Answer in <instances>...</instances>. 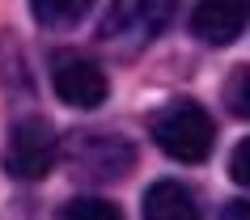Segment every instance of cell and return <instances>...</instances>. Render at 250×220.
I'll list each match as a JSON object with an SVG mask.
<instances>
[{"instance_id":"6da1fadb","label":"cell","mask_w":250,"mask_h":220,"mask_svg":"<svg viewBox=\"0 0 250 220\" xmlns=\"http://www.w3.org/2000/svg\"><path fill=\"white\" fill-rule=\"evenodd\" d=\"M178 0H110L102 26H98V42L110 47L115 55H136L170 26Z\"/></svg>"},{"instance_id":"7a4b0ae2","label":"cell","mask_w":250,"mask_h":220,"mask_svg":"<svg viewBox=\"0 0 250 220\" xmlns=\"http://www.w3.org/2000/svg\"><path fill=\"white\" fill-rule=\"evenodd\" d=\"M153 140L166 157L174 161H204L212 153V140H216V123L212 115L204 110L199 102H170L161 106L157 115H153Z\"/></svg>"},{"instance_id":"3957f363","label":"cell","mask_w":250,"mask_h":220,"mask_svg":"<svg viewBox=\"0 0 250 220\" xmlns=\"http://www.w3.org/2000/svg\"><path fill=\"white\" fill-rule=\"evenodd\" d=\"M64 161L72 165V174H85L93 182H115L123 174H132L136 148L123 136H115V131L89 127V131H68Z\"/></svg>"},{"instance_id":"277c9868","label":"cell","mask_w":250,"mask_h":220,"mask_svg":"<svg viewBox=\"0 0 250 220\" xmlns=\"http://www.w3.org/2000/svg\"><path fill=\"white\" fill-rule=\"evenodd\" d=\"M55 153H60V140H55V127L42 115H26L9 127V144H4V169L21 182H39L47 178Z\"/></svg>"},{"instance_id":"5b68a950","label":"cell","mask_w":250,"mask_h":220,"mask_svg":"<svg viewBox=\"0 0 250 220\" xmlns=\"http://www.w3.org/2000/svg\"><path fill=\"white\" fill-rule=\"evenodd\" d=\"M55 93H60V102L77 106V110H93V106L106 102V93H110V80L98 64H93L89 55H77V51H64L55 55Z\"/></svg>"},{"instance_id":"8992f818","label":"cell","mask_w":250,"mask_h":220,"mask_svg":"<svg viewBox=\"0 0 250 220\" xmlns=\"http://www.w3.org/2000/svg\"><path fill=\"white\" fill-rule=\"evenodd\" d=\"M246 30V0H199L191 13V34L208 47H229Z\"/></svg>"},{"instance_id":"52a82bcc","label":"cell","mask_w":250,"mask_h":220,"mask_svg":"<svg viewBox=\"0 0 250 220\" xmlns=\"http://www.w3.org/2000/svg\"><path fill=\"white\" fill-rule=\"evenodd\" d=\"M140 216L145 220H199V203H195V195L187 191L183 182L161 178V182H153L145 191Z\"/></svg>"},{"instance_id":"ba28073f","label":"cell","mask_w":250,"mask_h":220,"mask_svg":"<svg viewBox=\"0 0 250 220\" xmlns=\"http://www.w3.org/2000/svg\"><path fill=\"white\" fill-rule=\"evenodd\" d=\"M89 4H93V0H30V13H34L39 26L64 30V26H77Z\"/></svg>"},{"instance_id":"9c48e42d","label":"cell","mask_w":250,"mask_h":220,"mask_svg":"<svg viewBox=\"0 0 250 220\" xmlns=\"http://www.w3.org/2000/svg\"><path fill=\"white\" fill-rule=\"evenodd\" d=\"M60 220H123V212H119V203H110V199L81 195V199H72V203H64Z\"/></svg>"},{"instance_id":"30bf717a","label":"cell","mask_w":250,"mask_h":220,"mask_svg":"<svg viewBox=\"0 0 250 220\" xmlns=\"http://www.w3.org/2000/svg\"><path fill=\"white\" fill-rule=\"evenodd\" d=\"M246 85H250V72H246V68H237V77H233V89H229V93H233L229 110H233L237 119H246V115H250V98H246Z\"/></svg>"},{"instance_id":"8fae6325","label":"cell","mask_w":250,"mask_h":220,"mask_svg":"<svg viewBox=\"0 0 250 220\" xmlns=\"http://www.w3.org/2000/svg\"><path fill=\"white\" fill-rule=\"evenodd\" d=\"M233 182H237V186H246V182H250V140H242L233 148Z\"/></svg>"},{"instance_id":"7c38bea8","label":"cell","mask_w":250,"mask_h":220,"mask_svg":"<svg viewBox=\"0 0 250 220\" xmlns=\"http://www.w3.org/2000/svg\"><path fill=\"white\" fill-rule=\"evenodd\" d=\"M221 220H250V203L246 199H229L221 207Z\"/></svg>"}]
</instances>
